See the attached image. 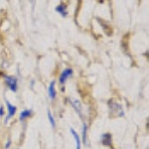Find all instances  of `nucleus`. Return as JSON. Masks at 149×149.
<instances>
[{"label":"nucleus","mask_w":149,"mask_h":149,"mask_svg":"<svg viewBox=\"0 0 149 149\" xmlns=\"http://www.w3.org/2000/svg\"><path fill=\"white\" fill-rule=\"evenodd\" d=\"M109 109L111 115L114 117H122L124 116V110L121 107L120 103H118L115 100H110L109 102Z\"/></svg>","instance_id":"nucleus-1"},{"label":"nucleus","mask_w":149,"mask_h":149,"mask_svg":"<svg viewBox=\"0 0 149 149\" xmlns=\"http://www.w3.org/2000/svg\"><path fill=\"white\" fill-rule=\"evenodd\" d=\"M4 81H5L6 86H8L9 88L12 91V92H16L18 88V81L17 79L15 77H9V76H5L4 78Z\"/></svg>","instance_id":"nucleus-2"},{"label":"nucleus","mask_w":149,"mask_h":149,"mask_svg":"<svg viewBox=\"0 0 149 149\" xmlns=\"http://www.w3.org/2000/svg\"><path fill=\"white\" fill-rule=\"evenodd\" d=\"M73 74H74V72H73V70H72V69H70V68L65 69L64 71L61 73V74H60V79H59L60 83H61L62 85H64V84L67 81V80H68V79Z\"/></svg>","instance_id":"nucleus-3"},{"label":"nucleus","mask_w":149,"mask_h":149,"mask_svg":"<svg viewBox=\"0 0 149 149\" xmlns=\"http://www.w3.org/2000/svg\"><path fill=\"white\" fill-rule=\"evenodd\" d=\"M5 102H6V105H7V109H8V115H7V117H6V119H5V122L7 123L9 119L12 118V117L14 116V114L16 113V109H16L15 105L11 104V103L9 102L8 100H5Z\"/></svg>","instance_id":"nucleus-4"},{"label":"nucleus","mask_w":149,"mask_h":149,"mask_svg":"<svg viewBox=\"0 0 149 149\" xmlns=\"http://www.w3.org/2000/svg\"><path fill=\"white\" fill-rule=\"evenodd\" d=\"M55 84H56V81H52L51 84H50V86H49V88H48V95H49V97L51 98V100H55V98H56V95H57Z\"/></svg>","instance_id":"nucleus-5"},{"label":"nucleus","mask_w":149,"mask_h":149,"mask_svg":"<svg viewBox=\"0 0 149 149\" xmlns=\"http://www.w3.org/2000/svg\"><path fill=\"white\" fill-rule=\"evenodd\" d=\"M70 102H71V104L73 105V107L74 109H76V111L78 112L79 114H80L81 118V102L79 100H70Z\"/></svg>","instance_id":"nucleus-6"},{"label":"nucleus","mask_w":149,"mask_h":149,"mask_svg":"<svg viewBox=\"0 0 149 149\" xmlns=\"http://www.w3.org/2000/svg\"><path fill=\"white\" fill-rule=\"evenodd\" d=\"M70 130H71L72 135H73V137H74V141H76L77 149H81V138H80V136H79V134L77 133V131L74 130V128H71Z\"/></svg>","instance_id":"nucleus-7"},{"label":"nucleus","mask_w":149,"mask_h":149,"mask_svg":"<svg viewBox=\"0 0 149 149\" xmlns=\"http://www.w3.org/2000/svg\"><path fill=\"white\" fill-rule=\"evenodd\" d=\"M55 11L58 12V13L61 14L63 17H66L67 16V5L66 4H60V5H58L56 8H55Z\"/></svg>","instance_id":"nucleus-8"},{"label":"nucleus","mask_w":149,"mask_h":149,"mask_svg":"<svg viewBox=\"0 0 149 149\" xmlns=\"http://www.w3.org/2000/svg\"><path fill=\"white\" fill-rule=\"evenodd\" d=\"M88 125L86 123L83 124V130H81V140L85 145H88Z\"/></svg>","instance_id":"nucleus-9"},{"label":"nucleus","mask_w":149,"mask_h":149,"mask_svg":"<svg viewBox=\"0 0 149 149\" xmlns=\"http://www.w3.org/2000/svg\"><path fill=\"white\" fill-rule=\"evenodd\" d=\"M102 144H103V145H105V146H110V145H111V141H112L111 135H110L109 133L103 134L102 137Z\"/></svg>","instance_id":"nucleus-10"},{"label":"nucleus","mask_w":149,"mask_h":149,"mask_svg":"<svg viewBox=\"0 0 149 149\" xmlns=\"http://www.w3.org/2000/svg\"><path fill=\"white\" fill-rule=\"evenodd\" d=\"M31 115H32V110L31 109H25L23 110V111H21L20 113V120H25L26 118H28V117H30Z\"/></svg>","instance_id":"nucleus-11"},{"label":"nucleus","mask_w":149,"mask_h":149,"mask_svg":"<svg viewBox=\"0 0 149 149\" xmlns=\"http://www.w3.org/2000/svg\"><path fill=\"white\" fill-rule=\"evenodd\" d=\"M48 118H49V121H50V123H51L52 127L54 128V127L56 126V121H55L54 116H53V114L51 113L50 110H48Z\"/></svg>","instance_id":"nucleus-12"},{"label":"nucleus","mask_w":149,"mask_h":149,"mask_svg":"<svg viewBox=\"0 0 149 149\" xmlns=\"http://www.w3.org/2000/svg\"><path fill=\"white\" fill-rule=\"evenodd\" d=\"M4 115V107H0V116Z\"/></svg>","instance_id":"nucleus-13"},{"label":"nucleus","mask_w":149,"mask_h":149,"mask_svg":"<svg viewBox=\"0 0 149 149\" xmlns=\"http://www.w3.org/2000/svg\"><path fill=\"white\" fill-rule=\"evenodd\" d=\"M10 145H11V141H10V140H8V141L6 142L5 148H6V149H8V148H9V146H10Z\"/></svg>","instance_id":"nucleus-14"}]
</instances>
